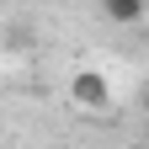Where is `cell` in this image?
<instances>
[{
  "instance_id": "6da1fadb",
  "label": "cell",
  "mask_w": 149,
  "mask_h": 149,
  "mask_svg": "<svg viewBox=\"0 0 149 149\" xmlns=\"http://www.w3.org/2000/svg\"><path fill=\"white\" fill-rule=\"evenodd\" d=\"M69 96H74V107L101 112V107H112V85H107V74H101V69H74Z\"/></svg>"
},
{
  "instance_id": "7a4b0ae2",
  "label": "cell",
  "mask_w": 149,
  "mask_h": 149,
  "mask_svg": "<svg viewBox=\"0 0 149 149\" xmlns=\"http://www.w3.org/2000/svg\"><path fill=\"white\" fill-rule=\"evenodd\" d=\"M101 11H107V22H117V27H139L144 22V0H101Z\"/></svg>"
},
{
  "instance_id": "3957f363",
  "label": "cell",
  "mask_w": 149,
  "mask_h": 149,
  "mask_svg": "<svg viewBox=\"0 0 149 149\" xmlns=\"http://www.w3.org/2000/svg\"><path fill=\"white\" fill-rule=\"evenodd\" d=\"M144 107H149V96H144Z\"/></svg>"
}]
</instances>
